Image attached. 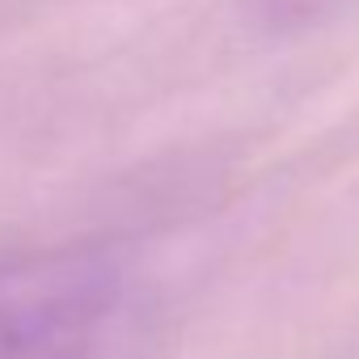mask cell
<instances>
[{"mask_svg":"<svg viewBox=\"0 0 359 359\" xmlns=\"http://www.w3.org/2000/svg\"><path fill=\"white\" fill-rule=\"evenodd\" d=\"M140 292L102 241L0 250V359H127Z\"/></svg>","mask_w":359,"mask_h":359,"instance_id":"1","label":"cell"},{"mask_svg":"<svg viewBox=\"0 0 359 359\" xmlns=\"http://www.w3.org/2000/svg\"><path fill=\"white\" fill-rule=\"evenodd\" d=\"M342 0H262V13L275 26H309L325 13H334Z\"/></svg>","mask_w":359,"mask_h":359,"instance_id":"2","label":"cell"}]
</instances>
